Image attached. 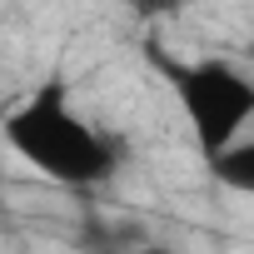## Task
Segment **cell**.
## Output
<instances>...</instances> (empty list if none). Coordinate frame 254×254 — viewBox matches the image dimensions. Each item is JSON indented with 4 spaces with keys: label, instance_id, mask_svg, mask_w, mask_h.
I'll list each match as a JSON object with an SVG mask.
<instances>
[{
    "label": "cell",
    "instance_id": "obj_1",
    "mask_svg": "<svg viewBox=\"0 0 254 254\" xmlns=\"http://www.w3.org/2000/svg\"><path fill=\"white\" fill-rule=\"evenodd\" d=\"M5 150L50 185L70 190H90L115 175V145L70 105V90L60 80L40 85L25 105L5 115Z\"/></svg>",
    "mask_w": 254,
    "mask_h": 254
},
{
    "label": "cell",
    "instance_id": "obj_2",
    "mask_svg": "<svg viewBox=\"0 0 254 254\" xmlns=\"http://www.w3.org/2000/svg\"><path fill=\"white\" fill-rule=\"evenodd\" d=\"M175 100L209 165L224 160L254 125V80L219 55H204V60L175 70Z\"/></svg>",
    "mask_w": 254,
    "mask_h": 254
},
{
    "label": "cell",
    "instance_id": "obj_3",
    "mask_svg": "<svg viewBox=\"0 0 254 254\" xmlns=\"http://www.w3.org/2000/svg\"><path fill=\"white\" fill-rule=\"evenodd\" d=\"M214 170V180L224 185V190H234V194H249L254 199V135H244L224 160H214L209 165Z\"/></svg>",
    "mask_w": 254,
    "mask_h": 254
},
{
    "label": "cell",
    "instance_id": "obj_4",
    "mask_svg": "<svg viewBox=\"0 0 254 254\" xmlns=\"http://www.w3.org/2000/svg\"><path fill=\"white\" fill-rule=\"evenodd\" d=\"M130 5H135L145 20H155V15H170V10H180V0H130Z\"/></svg>",
    "mask_w": 254,
    "mask_h": 254
},
{
    "label": "cell",
    "instance_id": "obj_5",
    "mask_svg": "<svg viewBox=\"0 0 254 254\" xmlns=\"http://www.w3.org/2000/svg\"><path fill=\"white\" fill-rule=\"evenodd\" d=\"M130 254H180V249H170V244H140V249H130Z\"/></svg>",
    "mask_w": 254,
    "mask_h": 254
},
{
    "label": "cell",
    "instance_id": "obj_6",
    "mask_svg": "<svg viewBox=\"0 0 254 254\" xmlns=\"http://www.w3.org/2000/svg\"><path fill=\"white\" fill-rule=\"evenodd\" d=\"M0 155H5V115H0Z\"/></svg>",
    "mask_w": 254,
    "mask_h": 254
}]
</instances>
